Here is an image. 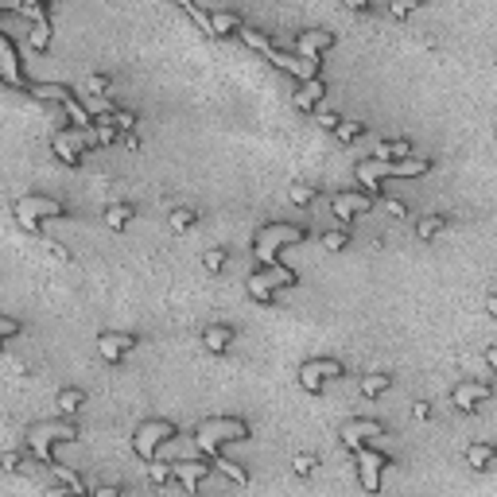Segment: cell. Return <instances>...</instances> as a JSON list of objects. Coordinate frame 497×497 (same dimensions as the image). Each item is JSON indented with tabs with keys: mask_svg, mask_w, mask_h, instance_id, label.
I'll list each match as a JSON object with an SVG mask.
<instances>
[{
	"mask_svg": "<svg viewBox=\"0 0 497 497\" xmlns=\"http://www.w3.org/2000/svg\"><path fill=\"white\" fill-rule=\"evenodd\" d=\"M431 160L428 156H412V160H358L354 175L362 179V186L369 194H381V179H412V175H428Z\"/></svg>",
	"mask_w": 497,
	"mask_h": 497,
	"instance_id": "cell-1",
	"label": "cell"
},
{
	"mask_svg": "<svg viewBox=\"0 0 497 497\" xmlns=\"http://www.w3.org/2000/svg\"><path fill=\"white\" fill-rule=\"evenodd\" d=\"M78 439V428L67 420V416H59V420H39L32 423V431H27V447H32V455L39 458V463L47 466H59L51 455V447L55 443H74Z\"/></svg>",
	"mask_w": 497,
	"mask_h": 497,
	"instance_id": "cell-2",
	"label": "cell"
},
{
	"mask_svg": "<svg viewBox=\"0 0 497 497\" xmlns=\"http://www.w3.org/2000/svg\"><path fill=\"white\" fill-rule=\"evenodd\" d=\"M229 439H249V423L237 420V416H214V420L198 423V435L194 443L203 447L206 455H218V447L229 443Z\"/></svg>",
	"mask_w": 497,
	"mask_h": 497,
	"instance_id": "cell-3",
	"label": "cell"
},
{
	"mask_svg": "<svg viewBox=\"0 0 497 497\" xmlns=\"http://www.w3.org/2000/svg\"><path fill=\"white\" fill-rule=\"evenodd\" d=\"M299 241H304V229L299 226L268 222V226H261V233H257V261H261L264 268H272V264H280L276 245H299Z\"/></svg>",
	"mask_w": 497,
	"mask_h": 497,
	"instance_id": "cell-4",
	"label": "cell"
},
{
	"mask_svg": "<svg viewBox=\"0 0 497 497\" xmlns=\"http://www.w3.org/2000/svg\"><path fill=\"white\" fill-rule=\"evenodd\" d=\"M16 218L32 237H39V222L43 218H67V206L47 198V194H24V198H16Z\"/></svg>",
	"mask_w": 497,
	"mask_h": 497,
	"instance_id": "cell-5",
	"label": "cell"
},
{
	"mask_svg": "<svg viewBox=\"0 0 497 497\" xmlns=\"http://www.w3.org/2000/svg\"><path fill=\"white\" fill-rule=\"evenodd\" d=\"M175 435H179V428L171 420H148V423H140V431L132 435V451L144 463H156V451Z\"/></svg>",
	"mask_w": 497,
	"mask_h": 497,
	"instance_id": "cell-6",
	"label": "cell"
},
{
	"mask_svg": "<svg viewBox=\"0 0 497 497\" xmlns=\"http://www.w3.org/2000/svg\"><path fill=\"white\" fill-rule=\"evenodd\" d=\"M90 144H97V136H93V128L86 132V128H62V132L51 136V148L55 156H59L67 168H78L82 163V156L90 152Z\"/></svg>",
	"mask_w": 497,
	"mask_h": 497,
	"instance_id": "cell-7",
	"label": "cell"
},
{
	"mask_svg": "<svg viewBox=\"0 0 497 497\" xmlns=\"http://www.w3.org/2000/svg\"><path fill=\"white\" fill-rule=\"evenodd\" d=\"M373 203H381V194H369V191H338L334 198H330V206H334V214H338V222H342V229L350 226L358 214L369 210Z\"/></svg>",
	"mask_w": 497,
	"mask_h": 497,
	"instance_id": "cell-8",
	"label": "cell"
},
{
	"mask_svg": "<svg viewBox=\"0 0 497 497\" xmlns=\"http://www.w3.org/2000/svg\"><path fill=\"white\" fill-rule=\"evenodd\" d=\"M264 59H268L272 67H280V70H287V74H295L299 82H315V78H319V67H322L319 59H299V55L284 51V47H272Z\"/></svg>",
	"mask_w": 497,
	"mask_h": 497,
	"instance_id": "cell-9",
	"label": "cell"
},
{
	"mask_svg": "<svg viewBox=\"0 0 497 497\" xmlns=\"http://www.w3.org/2000/svg\"><path fill=\"white\" fill-rule=\"evenodd\" d=\"M388 463H393V458L373 451V447H362V451H358V478H362L365 493H377L381 489V470H385Z\"/></svg>",
	"mask_w": 497,
	"mask_h": 497,
	"instance_id": "cell-10",
	"label": "cell"
},
{
	"mask_svg": "<svg viewBox=\"0 0 497 497\" xmlns=\"http://www.w3.org/2000/svg\"><path fill=\"white\" fill-rule=\"evenodd\" d=\"M385 435V423L381 420H365V416H358V420H346L342 423V443L350 447V451H362L369 439Z\"/></svg>",
	"mask_w": 497,
	"mask_h": 497,
	"instance_id": "cell-11",
	"label": "cell"
},
{
	"mask_svg": "<svg viewBox=\"0 0 497 497\" xmlns=\"http://www.w3.org/2000/svg\"><path fill=\"white\" fill-rule=\"evenodd\" d=\"M334 39L338 35L327 32V27H307V32L295 35V55H299V59H319L322 51L334 47Z\"/></svg>",
	"mask_w": 497,
	"mask_h": 497,
	"instance_id": "cell-12",
	"label": "cell"
},
{
	"mask_svg": "<svg viewBox=\"0 0 497 497\" xmlns=\"http://www.w3.org/2000/svg\"><path fill=\"white\" fill-rule=\"evenodd\" d=\"M210 470H214V463H206V458H186V463H175V482L186 493H198V486L210 478Z\"/></svg>",
	"mask_w": 497,
	"mask_h": 497,
	"instance_id": "cell-13",
	"label": "cell"
},
{
	"mask_svg": "<svg viewBox=\"0 0 497 497\" xmlns=\"http://www.w3.org/2000/svg\"><path fill=\"white\" fill-rule=\"evenodd\" d=\"M132 346H136V334H128V330H105V334H97V354L105 362H121Z\"/></svg>",
	"mask_w": 497,
	"mask_h": 497,
	"instance_id": "cell-14",
	"label": "cell"
},
{
	"mask_svg": "<svg viewBox=\"0 0 497 497\" xmlns=\"http://www.w3.org/2000/svg\"><path fill=\"white\" fill-rule=\"evenodd\" d=\"M493 396V388L486 385V381H463V385L451 393V400H455L458 412H474V408L482 404V400H489Z\"/></svg>",
	"mask_w": 497,
	"mask_h": 497,
	"instance_id": "cell-15",
	"label": "cell"
},
{
	"mask_svg": "<svg viewBox=\"0 0 497 497\" xmlns=\"http://www.w3.org/2000/svg\"><path fill=\"white\" fill-rule=\"evenodd\" d=\"M0 78L8 86H16V90H24V78H20V55H16V43H12V35L0 32Z\"/></svg>",
	"mask_w": 497,
	"mask_h": 497,
	"instance_id": "cell-16",
	"label": "cell"
},
{
	"mask_svg": "<svg viewBox=\"0 0 497 497\" xmlns=\"http://www.w3.org/2000/svg\"><path fill=\"white\" fill-rule=\"evenodd\" d=\"M27 93H32L35 102H51V105H67L70 97H74V90L62 86V82H32Z\"/></svg>",
	"mask_w": 497,
	"mask_h": 497,
	"instance_id": "cell-17",
	"label": "cell"
},
{
	"mask_svg": "<svg viewBox=\"0 0 497 497\" xmlns=\"http://www.w3.org/2000/svg\"><path fill=\"white\" fill-rule=\"evenodd\" d=\"M245 287H249V299H257V304H264V307H268L272 299H276V284H272L268 272H249Z\"/></svg>",
	"mask_w": 497,
	"mask_h": 497,
	"instance_id": "cell-18",
	"label": "cell"
},
{
	"mask_svg": "<svg viewBox=\"0 0 497 497\" xmlns=\"http://www.w3.org/2000/svg\"><path fill=\"white\" fill-rule=\"evenodd\" d=\"M373 160H412V140H377L373 144Z\"/></svg>",
	"mask_w": 497,
	"mask_h": 497,
	"instance_id": "cell-19",
	"label": "cell"
},
{
	"mask_svg": "<svg viewBox=\"0 0 497 497\" xmlns=\"http://www.w3.org/2000/svg\"><path fill=\"white\" fill-rule=\"evenodd\" d=\"M497 463V447L493 443H470L466 447V466L470 470H489Z\"/></svg>",
	"mask_w": 497,
	"mask_h": 497,
	"instance_id": "cell-20",
	"label": "cell"
},
{
	"mask_svg": "<svg viewBox=\"0 0 497 497\" xmlns=\"http://www.w3.org/2000/svg\"><path fill=\"white\" fill-rule=\"evenodd\" d=\"M241 27H245V20H241V12H210V35H241Z\"/></svg>",
	"mask_w": 497,
	"mask_h": 497,
	"instance_id": "cell-21",
	"label": "cell"
},
{
	"mask_svg": "<svg viewBox=\"0 0 497 497\" xmlns=\"http://www.w3.org/2000/svg\"><path fill=\"white\" fill-rule=\"evenodd\" d=\"M203 346L210 350V354H226L229 346H233V327H206V334H203Z\"/></svg>",
	"mask_w": 497,
	"mask_h": 497,
	"instance_id": "cell-22",
	"label": "cell"
},
{
	"mask_svg": "<svg viewBox=\"0 0 497 497\" xmlns=\"http://www.w3.org/2000/svg\"><path fill=\"white\" fill-rule=\"evenodd\" d=\"M322 93H327V82H322V78H315V82H304L299 90H295V109H315Z\"/></svg>",
	"mask_w": 497,
	"mask_h": 497,
	"instance_id": "cell-23",
	"label": "cell"
},
{
	"mask_svg": "<svg viewBox=\"0 0 497 497\" xmlns=\"http://www.w3.org/2000/svg\"><path fill=\"white\" fill-rule=\"evenodd\" d=\"M62 113H67V125L70 128H86V132L93 128V117H90V109L82 105V97H78V93L70 97L67 105H62Z\"/></svg>",
	"mask_w": 497,
	"mask_h": 497,
	"instance_id": "cell-24",
	"label": "cell"
},
{
	"mask_svg": "<svg viewBox=\"0 0 497 497\" xmlns=\"http://www.w3.org/2000/svg\"><path fill=\"white\" fill-rule=\"evenodd\" d=\"M82 404H86V388H62L59 393V416H78L82 412Z\"/></svg>",
	"mask_w": 497,
	"mask_h": 497,
	"instance_id": "cell-25",
	"label": "cell"
},
{
	"mask_svg": "<svg viewBox=\"0 0 497 497\" xmlns=\"http://www.w3.org/2000/svg\"><path fill=\"white\" fill-rule=\"evenodd\" d=\"M51 474H55V478L62 482V489H70V493H74V497H90V489H86V482L78 478V474L70 470V466H51Z\"/></svg>",
	"mask_w": 497,
	"mask_h": 497,
	"instance_id": "cell-26",
	"label": "cell"
},
{
	"mask_svg": "<svg viewBox=\"0 0 497 497\" xmlns=\"http://www.w3.org/2000/svg\"><path fill=\"white\" fill-rule=\"evenodd\" d=\"M210 463L218 466V470L226 474V478H233L237 486H245V482H249V470H245V466H237L233 458H226V455H222V451H218V455H210Z\"/></svg>",
	"mask_w": 497,
	"mask_h": 497,
	"instance_id": "cell-27",
	"label": "cell"
},
{
	"mask_svg": "<svg viewBox=\"0 0 497 497\" xmlns=\"http://www.w3.org/2000/svg\"><path fill=\"white\" fill-rule=\"evenodd\" d=\"M132 206H128V203H113L109 206V210H105V226H109V229H125L128 226V222H132Z\"/></svg>",
	"mask_w": 497,
	"mask_h": 497,
	"instance_id": "cell-28",
	"label": "cell"
},
{
	"mask_svg": "<svg viewBox=\"0 0 497 497\" xmlns=\"http://www.w3.org/2000/svg\"><path fill=\"white\" fill-rule=\"evenodd\" d=\"M443 226H447L443 214H428V218L416 222V237H420V241H431L435 233H443Z\"/></svg>",
	"mask_w": 497,
	"mask_h": 497,
	"instance_id": "cell-29",
	"label": "cell"
},
{
	"mask_svg": "<svg viewBox=\"0 0 497 497\" xmlns=\"http://www.w3.org/2000/svg\"><path fill=\"white\" fill-rule=\"evenodd\" d=\"M241 39H245V47H253V51H261V55H268L276 43L268 39V32H257V27H241Z\"/></svg>",
	"mask_w": 497,
	"mask_h": 497,
	"instance_id": "cell-30",
	"label": "cell"
},
{
	"mask_svg": "<svg viewBox=\"0 0 497 497\" xmlns=\"http://www.w3.org/2000/svg\"><path fill=\"white\" fill-rule=\"evenodd\" d=\"M388 385H393V377H388V373H365V377H362V393L365 396L388 393Z\"/></svg>",
	"mask_w": 497,
	"mask_h": 497,
	"instance_id": "cell-31",
	"label": "cell"
},
{
	"mask_svg": "<svg viewBox=\"0 0 497 497\" xmlns=\"http://www.w3.org/2000/svg\"><path fill=\"white\" fill-rule=\"evenodd\" d=\"M311 365L315 373H319L322 381H330V377H342V362H338V358H311Z\"/></svg>",
	"mask_w": 497,
	"mask_h": 497,
	"instance_id": "cell-32",
	"label": "cell"
},
{
	"mask_svg": "<svg viewBox=\"0 0 497 497\" xmlns=\"http://www.w3.org/2000/svg\"><path fill=\"white\" fill-rule=\"evenodd\" d=\"M198 222V214L191 210V206H179V210H171V218H168V226L175 229V233H186V229Z\"/></svg>",
	"mask_w": 497,
	"mask_h": 497,
	"instance_id": "cell-33",
	"label": "cell"
},
{
	"mask_svg": "<svg viewBox=\"0 0 497 497\" xmlns=\"http://www.w3.org/2000/svg\"><path fill=\"white\" fill-rule=\"evenodd\" d=\"M51 47V20L32 24V51H47Z\"/></svg>",
	"mask_w": 497,
	"mask_h": 497,
	"instance_id": "cell-34",
	"label": "cell"
},
{
	"mask_svg": "<svg viewBox=\"0 0 497 497\" xmlns=\"http://www.w3.org/2000/svg\"><path fill=\"white\" fill-rule=\"evenodd\" d=\"M299 385H304V388H307V393H311V396H319V393H322V385H327V381H322L319 373H315L311 365L304 362V365H299Z\"/></svg>",
	"mask_w": 497,
	"mask_h": 497,
	"instance_id": "cell-35",
	"label": "cell"
},
{
	"mask_svg": "<svg viewBox=\"0 0 497 497\" xmlns=\"http://www.w3.org/2000/svg\"><path fill=\"white\" fill-rule=\"evenodd\" d=\"M148 478H152L156 486H168V482H175V463H148Z\"/></svg>",
	"mask_w": 497,
	"mask_h": 497,
	"instance_id": "cell-36",
	"label": "cell"
},
{
	"mask_svg": "<svg viewBox=\"0 0 497 497\" xmlns=\"http://www.w3.org/2000/svg\"><path fill=\"white\" fill-rule=\"evenodd\" d=\"M264 272L272 276V284H276V287H295V284H299V276H295L287 264H272V268H264Z\"/></svg>",
	"mask_w": 497,
	"mask_h": 497,
	"instance_id": "cell-37",
	"label": "cell"
},
{
	"mask_svg": "<svg viewBox=\"0 0 497 497\" xmlns=\"http://www.w3.org/2000/svg\"><path fill=\"white\" fill-rule=\"evenodd\" d=\"M334 136H338L342 144H354V140H362V136H365V125H362V121H342Z\"/></svg>",
	"mask_w": 497,
	"mask_h": 497,
	"instance_id": "cell-38",
	"label": "cell"
},
{
	"mask_svg": "<svg viewBox=\"0 0 497 497\" xmlns=\"http://www.w3.org/2000/svg\"><path fill=\"white\" fill-rule=\"evenodd\" d=\"M20 16H27L32 24H39V20H47V4L43 0H24V4H16Z\"/></svg>",
	"mask_w": 497,
	"mask_h": 497,
	"instance_id": "cell-39",
	"label": "cell"
},
{
	"mask_svg": "<svg viewBox=\"0 0 497 497\" xmlns=\"http://www.w3.org/2000/svg\"><path fill=\"white\" fill-rule=\"evenodd\" d=\"M287 198H292V206H311V203H315V186L295 183L292 191H287Z\"/></svg>",
	"mask_w": 497,
	"mask_h": 497,
	"instance_id": "cell-40",
	"label": "cell"
},
{
	"mask_svg": "<svg viewBox=\"0 0 497 497\" xmlns=\"http://www.w3.org/2000/svg\"><path fill=\"white\" fill-rule=\"evenodd\" d=\"M86 90L93 93V97H109V90H113V82L105 74H90L86 78Z\"/></svg>",
	"mask_w": 497,
	"mask_h": 497,
	"instance_id": "cell-41",
	"label": "cell"
},
{
	"mask_svg": "<svg viewBox=\"0 0 497 497\" xmlns=\"http://www.w3.org/2000/svg\"><path fill=\"white\" fill-rule=\"evenodd\" d=\"M319 466V458L315 455H295L292 458V470H295V478H311V470Z\"/></svg>",
	"mask_w": 497,
	"mask_h": 497,
	"instance_id": "cell-42",
	"label": "cell"
},
{
	"mask_svg": "<svg viewBox=\"0 0 497 497\" xmlns=\"http://www.w3.org/2000/svg\"><path fill=\"white\" fill-rule=\"evenodd\" d=\"M226 261H229L226 249H206V257H203V264H206L210 272H222V268H226Z\"/></svg>",
	"mask_w": 497,
	"mask_h": 497,
	"instance_id": "cell-43",
	"label": "cell"
},
{
	"mask_svg": "<svg viewBox=\"0 0 497 497\" xmlns=\"http://www.w3.org/2000/svg\"><path fill=\"white\" fill-rule=\"evenodd\" d=\"M113 125H117L121 128V132H132V128H136V113L132 109H117V113H113Z\"/></svg>",
	"mask_w": 497,
	"mask_h": 497,
	"instance_id": "cell-44",
	"label": "cell"
},
{
	"mask_svg": "<svg viewBox=\"0 0 497 497\" xmlns=\"http://www.w3.org/2000/svg\"><path fill=\"white\" fill-rule=\"evenodd\" d=\"M420 8V4H416V0H393V4H388V12H393L396 20H404V16H412V12Z\"/></svg>",
	"mask_w": 497,
	"mask_h": 497,
	"instance_id": "cell-45",
	"label": "cell"
},
{
	"mask_svg": "<svg viewBox=\"0 0 497 497\" xmlns=\"http://www.w3.org/2000/svg\"><path fill=\"white\" fill-rule=\"evenodd\" d=\"M346 241H350L346 229H330V233H322V245H327V249H346Z\"/></svg>",
	"mask_w": 497,
	"mask_h": 497,
	"instance_id": "cell-46",
	"label": "cell"
},
{
	"mask_svg": "<svg viewBox=\"0 0 497 497\" xmlns=\"http://www.w3.org/2000/svg\"><path fill=\"white\" fill-rule=\"evenodd\" d=\"M315 121H319L327 132H338V125H342V117H338V113H330V109H319V113H315Z\"/></svg>",
	"mask_w": 497,
	"mask_h": 497,
	"instance_id": "cell-47",
	"label": "cell"
},
{
	"mask_svg": "<svg viewBox=\"0 0 497 497\" xmlns=\"http://www.w3.org/2000/svg\"><path fill=\"white\" fill-rule=\"evenodd\" d=\"M381 206L388 214H396V218H408V203H400V198H381Z\"/></svg>",
	"mask_w": 497,
	"mask_h": 497,
	"instance_id": "cell-48",
	"label": "cell"
},
{
	"mask_svg": "<svg viewBox=\"0 0 497 497\" xmlns=\"http://www.w3.org/2000/svg\"><path fill=\"white\" fill-rule=\"evenodd\" d=\"M0 334H4V338H16V334H20V322L12 319V315H4V319H0Z\"/></svg>",
	"mask_w": 497,
	"mask_h": 497,
	"instance_id": "cell-49",
	"label": "cell"
},
{
	"mask_svg": "<svg viewBox=\"0 0 497 497\" xmlns=\"http://www.w3.org/2000/svg\"><path fill=\"white\" fill-rule=\"evenodd\" d=\"M412 416H416V420H431V404H428V400H416Z\"/></svg>",
	"mask_w": 497,
	"mask_h": 497,
	"instance_id": "cell-50",
	"label": "cell"
},
{
	"mask_svg": "<svg viewBox=\"0 0 497 497\" xmlns=\"http://www.w3.org/2000/svg\"><path fill=\"white\" fill-rule=\"evenodd\" d=\"M47 249H51V257H55V261H62V264L70 261V249H67V245H47Z\"/></svg>",
	"mask_w": 497,
	"mask_h": 497,
	"instance_id": "cell-51",
	"label": "cell"
},
{
	"mask_svg": "<svg viewBox=\"0 0 497 497\" xmlns=\"http://www.w3.org/2000/svg\"><path fill=\"white\" fill-rule=\"evenodd\" d=\"M90 497H121V489L117 486H93Z\"/></svg>",
	"mask_w": 497,
	"mask_h": 497,
	"instance_id": "cell-52",
	"label": "cell"
},
{
	"mask_svg": "<svg viewBox=\"0 0 497 497\" xmlns=\"http://www.w3.org/2000/svg\"><path fill=\"white\" fill-rule=\"evenodd\" d=\"M20 466V451H8V455H4V470H16Z\"/></svg>",
	"mask_w": 497,
	"mask_h": 497,
	"instance_id": "cell-53",
	"label": "cell"
},
{
	"mask_svg": "<svg viewBox=\"0 0 497 497\" xmlns=\"http://www.w3.org/2000/svg\"><path fill=\"white\" fill-rule=\"evenodd\" d=\"M486 362H489V369L497 373V346H489V350H486Z\"/></svg>",
	"mask_w": 497,
	"mask_h": 497,
	"instance_id": "cell-54",
	"label": "cell"
},
{
	"mask_svg": "<svg viewBox=\"0 0 497 497\" xmlns=\"http://www.w3.org/2000/svg\"><path fill=\"white\" fill-rule=\"evenodd\" d=\"M486 311H489V315H493V319H497V295H489V299H486Z\"/></svg>",
	"mask_w": 497,
	"mask_h": 497,
	"instance_id": "cell-55",
	"label": "cell"
},
{
	"mask_svg": "<svg viewBox=\"0 0 497 497\" xmlns=\"http://www.w3.org/2000/svg\"><path fill=\"white\" fill-rule=\"evenodd\" d=\"M47 497H74V493H70V489H51Z\"/></svg>",
	"mask_w": 497,
	"mask_h": 497,
	"instance_id": "cell-56",
	"label": "cell"
}]
</instances>
